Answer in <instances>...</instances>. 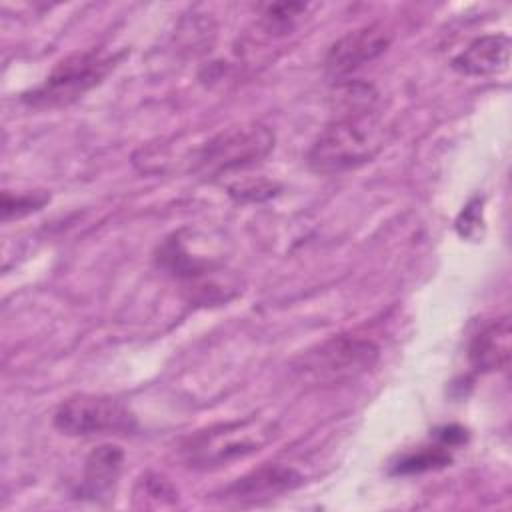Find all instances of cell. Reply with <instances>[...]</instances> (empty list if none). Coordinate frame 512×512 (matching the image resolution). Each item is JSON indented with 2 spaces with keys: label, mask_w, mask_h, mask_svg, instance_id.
I'll return each mask as SVG.
<instances>
[{
  "label": "cell",
  "mask_w": 512,
  "mask_h": 512,
  "mask_svg": "<svg viewBox=\"0 0 512 512\" xmlns=\"http://www.w3.org/2000/svg\"><path fill=\"white\" fill-rule=\"evenodd\" d=\"M274 148V132L262 124H246L210 136L198 148L186 152L188 170L216 176L254 166Z\"/></svg>",
  "instance_id": "5b68a950"
},
{
  "label": "cell",
  "mask_w": 512,
  "mask_h": 512,
  "mask_svg": "<svg viewBox=\"0 0 512 512\" xmlns=\"http://www.w3.org/2000/svg\"><path fill=\"white\" fill-rule=\"evenodd\" d=\"M388 132L378 108L336 114L310 144L306 164L312 172L324 176L360 168L380 154Z\"/></svg>",
  "instance_id": "6da1fadb"
},
{
  "label": "cell",
  "mask_w": 512,
  "mask_h": 512,
  "mask_svg": "<svg viewBox=\"0 0 512 512\" xmlns=\"http://www.w3.org/2000/svg\"><path fill=\"white\" fill-rule=\"evenodd\" d=\"M468 358L474 370H504L510 362V318L502 316L482 326L470 340Z\"/></svg>",
  "instance_id": "8fae6325"
},
{
  "label": "cell",
  "mask_w": 512,
  "mask_h": 512,
  "mask_svg": "<svg viewBox=\"0 0 512 512\" xmlns=\"http://www.w3.org/2000/svg\"><path fill=\"white\" fill-rule=\"evenodd\" d=\"M50 202V194L44 190H30V192H18L12 194L8 190L2 192V220L10 222V220H20L32 212L42 210L46 204Z\"/></svg>",
  "instance_id": "5bb4252c"
},
{
  "label": "cell",
  "mask_w": 512,
  "mask_h": 512,
  "mask_svg": "<svg viewBox=\"0 0 512 512\" xmlns=\"http://www.w3.org/2000/svg\"><path fill=\"white\" fill-rule=\"evenodd\" d=\"M54 426L66 436L130 434L136 430L134 412L112 396L76 394L60 402L54 412Z\"/></svg>",
  "instance_id": "8992f818"
},
{
  "label": "cell",
  "mask_w": 512,
  "mask_h": 512,
  "mask_svg": "<svg viewBox=\"0 0 512 512\" xmlns=\"http://www.w3.org/2000/svg\"><path fill=\"white\" fill-rule=\"evenodd\" d=\"M378 92L370 82L362 80H344L334 86L330 96V106L334 116L336 114H350L376 108Z\"/></svg>",
  "instance_id": "7c38bea8"
},
{
  "label": "cell",
  "mask_w": 512,
  "mask_h": 512,
  "mask_svg": "<svg viewBox=\"0 0 512 512\" xmlns=\"http://www.w3.org/2000/svg\"><path fill=\"white\" fill-rule=\"evenodd\" d=\"M510 38L506 34H486L472 40L452 58V68L464 76H494L508 70Z\"/></svg>",
  "instance_id": "30bf717a"
},
{
  "label": "cell",
  "mask_w": 512,
  "mask_h": 512,
  "mask_svg": "<svg viewBox=\"0 0 512 512\" xmlns=\"http://www.w3.org/2000/svg\"><path fill=\"white\" fill-rule=\"evenodd\" d=\"M452 456L444 446H432V448H422L416 452H410L406 456H402L396 464H394V474H418V472H428V470H436L442 468L446 464H450Z\"/></svg>",
  "instance_id": "9a60e30c"
},
{
  "label": "cell",
  "mask_w": 512,
  "mask_h": 512,
  "mask_svg": "<svg viewBox=\"0 0 512 512\" xmlns=\"http://www.w3.org/2000/svg\"><path fill=\"white\" fill-rule=\"evenodd\" d=\"M390 32L382 24H366L340 36L326 52L324 66L334 78L346 76L372 62L390 46Z\"/></svg>",
  "instance_id": "52a82bcc"
},
{
  "label": "cell",
  "mask_w": 512,
  "mask_h": 512,
  "mask_svg": "<svg viewBox=\"0 0 512 512\" xmlns=\"http://www.w3.org/2000/svg\"><path fill=\"white\" fill-rule=\"evenodd\" d=\"M378 358L380 348L374 340L336 334L302 350L290 362V372L304 386H338L366 374Z\"/></svg>",
  "instance_id": "7a4b0ae2"
},
{
  "label": "cell",
  "mask_w": 512,
  "mask_h": 512,
  "mask_svg": "<svg viewBox=\"0 0 512 512\" xmlns=\"http://www.w3.org/2000/svg\"><path fill=\"white\" fill-rule=\"evenodd\" d=\"M302 482L304 476L296 468L284 464H266L236 478L224 488L222 498L236 504H254L290 492Z\"/></svg>",
  "instance_id": "ba28073f"
},
{
  "label": "cell",
  "mask_w": 512,
  "mask_h": 512,
  "mask_svg": "<svg viewBox=\"0 0 512 512\" xmlns=\"http://www.w3.org/2000/svg\"><path fill=\"white\" fill-rule=\"evenodd\" d=\"M272 436V424L260 418L222 422L192 434L182 444V456L192 468H214L260 450Z\"/></svg>",
  "instance_id": "277c9868"
},
{
  "label": "cell",
  "mask_w": 512,
  "mask_h": 512,
  "mask_svg": "<svg viewBox=\"0 0 512 512\" xmlns=\"http://www.w3.org/2000/svg\"><path fill=\"white\" fill-rule=\"evenodd\" d=\"M306 12V4L300 2H280L268 4L260 14V28L268 36H284L294 30L296 20Z\"/></svg>",
  "instance_id": "4fadbf2b"
},
{
  "label": "cell",
  "mask_w": 512,
  "mask_h": 512,
  "mask_svg": "<svg viewBox=\"0 0 512 512\" xmlns=\"http://www.w3.org/2000/svg\"><path fill=\"white\" fill-rule=\"evenodd\" d=\"M124 56L106 54L102 50H84L64 56L42 84L22 94V102L32 108H56L66 106L82 98L90 88L100 84Z\"/></svg>",
  "instance_id": "3957f363"
},
{
  "label": "cell",
  "mask_w": 512,
  "mask_h": 512,
  "mask_svg": "<svg viewBox=\"0 0 512 512\" xmlns=\"http://www.w3.org/2000/svg\"><path fill=\"white\" fill-rule=\"evenodd\" d=\"M124 464V452L116 444L96 446L84 460L82 482L78 486V498L100 502L110 498Z\"/></svg>",
  "instance_id": "9c48e42d"
}]
</instances>
